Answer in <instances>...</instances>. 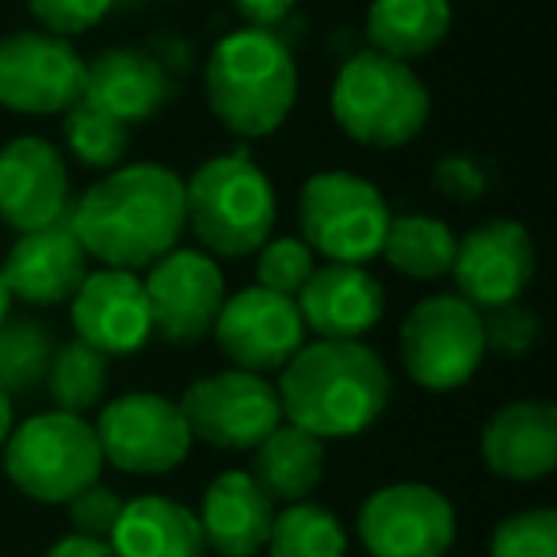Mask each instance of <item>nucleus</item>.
Masks as SVG:
<instances>
[{
    "label": "nucleus",
    "instance_id": "obj_1",
    "mask_svg": "<svg viewBox=\"0 0 557 557\" xmlns=\"http://www.w3.org/2000/svg\"><path fill=\"white\" fill-rule=\"evenodd\" d=\"M70 230L100 268H149L187 233L184 176L153 161L119 164L73 199Z\"/></svg>",
    "mask_w": 557,
    "mask_h": 557
},
{
    "label": "nucleus",
    "instance_id": "obj_2",
    "mask_svg": "<svg viewBox=\"0 0 557 557\" xmlns=\"http://www.w3.org/2000/svg\"><path fill=\"white\" fill-rule=\"evenodd\" d=\"M283 420L329 440L371 432L389 409L394 374L363 341H306L275 382Z\"/></svg>",
    "mask_w": 557,
    "mask_h": 557
},
{
    "label": "nucleus",
    "instance_id": "obj_3",
    "mask_svg": "<svg viewBox=\"0 0 557 557\" xmlns=\"http://www.w3.org/2000/svg\"><path fill=\"white\" fill-rule=\"evenodd\" d=\"M207 108L245 141L271 138L298 103L295 54L268 27H237L214 42L202 70Z\"/></svg>",
    "mask_w": 557,
    "mask_h": 557
},
{
    "label": "nucleus",
    "instance_id": "obj_4",
    "mask_svg": "<svg viewBox=\"0 0 557 557\" xmlns=\"http://www.w3.org/2000/svg\"><path fill=\"white\" fill-rule=\"evenodd\" d=\"M184 218L202 252L245 260L275 233V187L248 153L207 157L184 180Z\"/></svg>",
    "mask_w": 557,
    "mask_h": 557
},
{
    "label": "nucleus",
    "instance_id": "obj_5",
    "mask_svg": "<svg viewBox=\"0 0 557 557\" xmlns=\"http://www.w3.org/2000/svg\"><path fill=\"white\" fill-rule=\"evenodd\" d=\"M329 111L341 134L367 149H401L424 134L432 92L409 62L379 50L348 58L329 88Z\"/></svg>",
    "mask_w": 557,
    "mask_h": 557
},
{
    "label": "nucleus",
    "instance_id": "obj_6",
    "mask_svg": "<svg viewBox=\"0 0 557 557\" xmlns=\"http://www.w3.org/2000/svg\"><path fill=\"white\" fill-rule=\"evenodd\" d=\"M103 450L85 417L50 409L12 428L0 447V470L35 504H70L103 473Z\"/></svg>",
    "mask_w": 557,
    "mask_h": 557
},
{
    "label": "nucleus",
    "instance_id": "obj_7",
    "mask_svg": "<svg viewBox=\"0 0 557 557\" xmlns=\"http://www.w3.org/2000/svg\"><path fill=\"white\" fill-rule=\"evenodd\" d=\"M389 202L367 176L344 169L313 172L298 191V237L329 263H371L382 252Z\"/></svg>",
    "mask_w": 557,
    "mask_h": 557
},
{
    "label": "nucleus",
    "instance_id": "obj_8",
    "mask_svg": "<svg viewBox=\"0 0 557 557\" xmlns=\"http://www.w3.org/2000/svg\"><path fill=\"white\" fill-rule=\"evenodd\" d=\"M397 356L409 374L428 394H450L473 382L485 363V333H481V310L466 298L428 295L405 313Z\"/></svg>",
    "mask_w": 557,
    "mask_h": 557
},
{
    "label": "nucleus",
    "instance_id": "obj_9",
    "mask_svg": "<svg viewBox=\"0 0 557 557\" xmlns=\"http://www.w3.org/2000/svg\"><path fill=\"white\" fill-rule=\"evenodd\" d=\"M92 428L103 462L131 478H161L180 470L195 443L176 397L153 389H131L115 401H103Z\"/></svg>",
    "mask_w": 557,
    "mask_h": 557
},
{
    "label": "nucleus",
    "instance_id": "obj_10",
    "mask_svg": "<svg viewBox=\"0 0 557 557\" xmlns=\"http://www.w3.org/2000/svg\"><path fill=\"white\" fill-rule=\"evenodd\" d=\"M176 405L195 443L233 455L252 450L263 435L283 424L275 382L268 374L237 371V367L195 379L176 397Z\"/></svg>",
    "mask_w": 557,
    "mask_h": 557
},
{
    "label": "nucleus",
    "instance_id": "obj_11",
    "mask_svg": "<svg viewBox=\"0 0 557 557\" xmlns=\"http://www.w3.org/2000/svg\"><path fill=\"white\" fill-rule=\"evenodd\" d=\"M356 531L371 557H447L458 539V511L428 481H394L359 504Z\"/></svg>",
    "mask_w": 557,
    "mask_h": 557
},
{
    "label": "nucleus",
    "instance_id": "obj_12",
    "mask_svg": "<svg viewBox=\"0 0 557 557\" xmlns=\"http://www.w3.org/2000/svg\"><path fill=\"white\" fill-rule=\"evenodd\" d=\"M141 287L149 298L153 336L172 348H195L210 341L225 302V275L214 256L202 248H172L169 256L149 263Z\"/></svg>",
    "mask_w": 557,
    "mask_h": 557
},
{
    "label": "nucleus",
    "instance_id": "obj_13",
    "mask_svg": "<svg viewBox=\"0 0 557 557\" xmlns=\"http://www.w3.org/2000/svg\"><path fill=\"white\" fill-rule=\"evenodd\" d=\"M85 58L70 39L24 27L0 39V108L12 115H62L81 100Z\"/></svg>",
    "mask_w": 557,
    "mask_h": 557
},
{
    "label": "nucleus",
    "instance_id": "obj_14",
    "mask_svg": "<svg viewBox=\"0 0 557 557\" xmlns=\"http://www.w3.org/2000/svg\"><path fill=\"white\" fill-rule=\"evenodd\" d=\"M306 325L295 298L263 287H245L225 295L210 341L218 344L230 367L252 374H278L306 344Z\"/></svg>",
    "mask_w": 557,
    "mask_h": 557
},
{
    "label": "nucleus",
    "instance_id": "obj_15",
    "mask_svg": "<svg viewBox=\"0 0 557 557\" xmlns=\"http://www.w3.org/2000/svg\"><path fill=\"white\" fill-rule=\"evenodd\" d=\"M534 278V237L516 218H488L458 237L450 283L473 310L519 302Z\"/></svg>",
    "mask_w": 557,
    "mask_h": 557
},
{
    "label": "nucleus",
    "instance_id": "obj_16",
    "mask_svg": "<svg viewBox=\"0 0 557 557\" xmlns=\"http://www.w3.org/2000/svg\"><path fill=\"white\" fill-rule=\"evenodd\" d=\"M73 210V180L62 149L20 134L0 146V225L35 233L65 222Z\"/></svg>",
    "mask_w": 557,
    "mask_h": 557
},
{
    "label": "nucleus",
    "instance_id": "obj_17",
    "mask_svg": "<svg viewBox=\"0 0 557 557\" xmlns=\"http://www.w3.org/2000/svg\"><path fill=\"white\" fill-rule=\"evenodd\" d=\"M70 318L77 341L103 351L108 359L138 356L153 341V318H149V298L138 271H88L77 295L70 298Z\"/></svg>",
    "mask_w": 557,
    "mask_h": 557
},
{
    "label": "nucleus",
    "instance_id": "obj_18",
    "mask_svg": "<svg viewBox=\"0 0 557 557\" xmlns=\"http://www.w3.org/2000/svg\"><path fill=\"white\" fill-rule=\"evenodd\" d=\"M295 306L318 341H363L386 318V287L363 263H325L313 268Z\"/></svg>",
    "mask_w": 557,
    "mask_h": 557
},
{
    "label": "nucleus",
    "instance_id": "obj_19",
    "mask_svg": "<svg viewBox=\"0 0 557 557\" xmlns=\"http://www.w3.org/2000/svg\"><path fill=\"white\" fill-rule=\"evenodd\" d=\"M88 275V256L73 237L70 218L35 233H16V245L0 263V278L12 302L27 306H62L77 295Z\"/></svg>",
    "mask_w": 557,
    "mask_h": 557
},
{
    "label": "nucleus",
    "instance_id": "obj_20",
    "mask_svg": "<svg viewBox=\"0 0 557 557\" xmlns=\"http://www.w3.org/2000/svg\"><path fill=\"white\" fill-rule=\"evenodd\" d=\"M481 462L504 481L531 485L557 470V409L546 397H519L481 428Z\"/></svg>",
    "mask_w": 557,
    "mask_h": 557
},
{
    "label": "nucleus",
    "instance_id": "obj_21",
    "mask_svg": "<svg viewBox=\"0 0 557 557\" xmlns=\"http://www.w3.org/2000/svg\"><path fill=\"white\" fill-rule=\"evenodd\" d=\"M172 100V81L164 65L146 50L111 47L85 62V85H81V103L134 126L153 119Z\"/></svg>",
    "mask_w": 557,
    "mask_h": 557
},
{
    "label": "nucleus",
    "instance_id": "obj_22",
    "mask_svg": "<svg viewBox=\"0 0 557 557\" xmlns=\"http://www.w3.org/2000/svg\"><path fill=\"white\" fill-rule=\"evenodd\" d=\"M278 504L256 485L248 470H222L207 485L199 504V527L207 549L218 557H256L268 546Z\"/></svg>",
    "mask_w": 557,
    "mask_h": 557
},
{
    "label": "nucleus",
    "instance_id": "obj_23",
    "mask_svg": "<svg viewBox=\"0 0 557 557\" xmlns=\"http://www.w3.org/2000/svg\"><path fill=\"white\" fill-rule=\"evenodd\" d=\"M115 557H210L199 516L172 496H134L111 531Z\"/></svg>",
    "mask_w": 557,
    "mask_h": 557
},
{
    "label": "nucleus",
    "instance_id": "obj_24",
    "mask_svg": "<svg viewBox=\"0 0 557 557\" xmlns=\"http://www.w3.org/2000/svg\"><path fill=\"white\" fill-rule=\"evenodd\" d=\"M329 450L318 435L302 432L295 424H283L268 432L252 447V478L275 504L310 500L325 481Z\"/></svg>",
    "mask_w": 557,
    "mask_h": 557
},
{
    "label": "nucleus",
    "instance_id": "obj_25",
    "mask_svg": "<svg viewBox=\"0 0 557 557\" xmlns=\"http://www.w3.org/2000/svg\"><path fill=\"white\" fill-rule=\"evenodd\" d=\"M455 9L450 0H371L363 35L371 47L397 62H417L447 42Z\"/></svg>",
    "mask_w": 557,
    "mask_h": 557
},
{
    "label": "nucleus",
    "instance_id": "obj_26",
    "mask_svg": "<svg viewBox=\"0 0 557 557\" xmlns=\"http://www.w3.org/2000/svg\"><path fill=\"white\" fill-rule=\"evenodd\" d=\"M458 237L447 222L432 214H401L389 218L386 237H382V252L394 271L417 283H432V278L450 275L455 263Z\"/></svg>",
    "mask_w": 557,
    "mask_h": 557
},
{
    "label": "nucleus",
    "instance_id": "obj_27",
    "mask_svg": "<svg viewBox=\"0 0 557 557\" xmlns=\"http://www.w3.org/2000/svg\"><path fill=\"white\" fill-rule=\"evenodd\" d=\"M108 382H111V359L73 336V341L54 348L42 386H47L54 409L85 417V412L100 409V401L108 397Z\"/></svg>",
    "mask_w": 557,
    "mask_h": 557
},
{
    "label": "nucleus",
    "instance_id": "obj_28",
    "mask_svg": "<svg viewBox=\"0 0 557 557\" xmlns=\"http://www.w3.org/2000/svg\"><path fill=\"white\" fill-rule=\"evenodd\" d=\"M268 557H348V531L329 508L313 500L275 508L268 531Z\"/></svg>",
    "mask_w": 557,
    "mask_h": 557
},
{
    "label": "nucleus",
    "instance_id": "obj_29",
    "mask_svg": "<svg viewBox=\"0 0 557 557\" xmlns=\"http://www.w3.org/2000/svg\"><path fill=\"white\" fill-rule=\"evenodd\" d=\"M58 341L47 321L4 318L0 321V389L9 397L32 394L47 379Z\"/></svg>",
    "mask_w": 557,
    "mask_h": 557
},
{
    "label": "nucleus",
    "instance_id": "obj_30",
    "mask_svg": "<svg viewBox=\"0 0 557 557\" xmlns=\"http://www.w3.org/2000/svg\"><path fill=\"white\" fill-rule=\"evenodd\" d=\"M62 138H65V146H70V153L77 157L85 169L111 172V169H119V164H126L134 134L126 123H119V119L103 115V111L77 100L70 111H62Z\"/></svg>",
    "mask_w": 557,
    "mask_h": 557
},
{
    "label": "nucleus",
    "instance_id": "obj_31",
    "mask_svg": "<svg viewBox=\"0 0 557 557\" xmlns=\"http://www.w3.org/2000/svg\"><path fill=\"white\" fill-rule=\"evenodd\" d=\"M488 557H557V511L523 508L504 516L488 534Z\"/></svg>",
    "mask_w": 557,
    "mask_h": 557
},
{
    "label": "nucleus",
    "instance_id": "obj_32",
    "mask_svg": "<svg viewBox=\"0 0 557 557\" xmlns=\"http://www.w3.org/2000/svg\"><path fill=\"white\" fill-rule=\"evenodd\" d=\"M318 268V256L310 252L302 237H275L271 233L256 248V287L275 290V295L295 298L306 287V278Z\"/></svg>",
    "mask_w": 557,
    "mask_h": 557
},
{
    "label": "nucleus",
    "instance_id": "obj_33",
    "mask_svg": "<svg viewBox=\"0 0 557 557\" xmlns=\"http://www.w3.org/2000/svg\"><path fill=\"white\" fill-rule=\"evenodd\" d=\"M481 333H485V351L504 359H519L527 351H534L542 336V321L531 306L508 302V306H493V310H481Z\"/></svg>",
    "mask_w": 557,
    "mask_h": 557
},
{
    "label": "nucleus",
    "instance_id": "obj_34",
    "mask_svg": "<svg viewBox=\"0 0 557 557\" xmlns=\"http://www.w3.org/2000/svg\"><path fill=\"white\" fill-rule=\"evenodd\" d=\"M115 0H27V12L35 16V24L50 35H85L92 27H100L108 20Z\"/></svg>",
    "mask_w": 557,
    "mask_h": 557
},
{
    "label": "nucleus",
    "instance_id": "obj_35",
    "mask_svg": "<svg viewBox=\"0 0 557 557\" xmlns=\"http://www.w3.org/2000/svg\"><path fill=\"white\" fill-rule=\"evenodd\" d=\"M123 504L126 500L115 493V488L103 485V481H96V485H88L85 493H77L70 504H62V508H65V516H70L73 534H88V539H111Z\"/></svg>",
    "mask_w": 557,
    "mask_h": 557
},
{
    "label": "nucleus",
    "instance_id": "obj_36",
    "mask_svg": "<svg viewBox=\"0 0 557 557\" xmlns=\"http://www.w3.org/2000/svg\"><path fill=\"white\" fill-rule=\"evenodd\" d=\"M435 187L455 202H473L488 191V169L473 153H447L435 164Z\"/></svg>",
    "mask_w": 557,
    "mask_h": 557
},
{
    "label": "nucleus",
    "instance_id": "obj_37",
    "mask_svg": "<svg viewBox=\"0 0 557 557\" xmlns=\"http://www.w3.org/2000/svg\"><path fill=\"white\" fill-rule=\"evenodd\" d=\"M233 12L245 20V27H275L295 12L298 0H230Z\"/></svg>",
    "mask_w": 557,
    "mask_h": 557
},
{
    "label": "nucleus",
    "instance_id": "obj_38",
    "mask_svg": "<svg viewBox=\"0 0 557 557\" xmlns=\"http://www.w3.org/2000/svg\"><path fill=\"white\" fill-rule=\"evenodd\" d=\"M47 557H115L108 539H88V534H65L47 549Z\"/></svg>",
    "mask_w": 557,
    "mask_h": 557
},
{
    "label": "nucleus",
    "instance_id": "obj_39",
    "mask_svg": "<svg viewBox=\"0 0 557 557\" xmlns=\"http://www.w3.org/2000/svg\"><path fill=\"white\" fill-rule=\"evenodd\" d=\"M12 428H16V405H12V397L0 389V447H4V440L12 435Z\"/></svg>",
    "mask_w": 557,
    "mask_h": 557
},
{
    "label": "nucleus",
    "instance_id": "obj_40",
    "mask_svg": "<svg viewBox=\"0 0 557 557\" xmlns=\"http://www.w3.org/2000/svg\"><path fill=\"white\" fill-rule=\"evenodd\" d=\"M9 310H12V295H9V287H4V278H0V321L9 318Z\"/></svg>",
    "mask_w": 557,
    "mask_h": 557
}]
</instances>
